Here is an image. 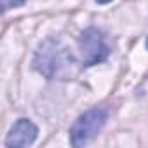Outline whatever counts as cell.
Returning a JSON list of instances; mask_svg holds the SVG:
<instances>
[{"label":"cell","instance_id":"obj_1","mask_svg":"<svg viewBox=\"0 0 148 148\" xmlns=\"http://www.w3.org/2000/svg\"><path fill=\"white\" fill-rule=\"evenodd\" d=\"M33 64L47 79H64L71 70L73 58L59 38L51 37L40 44Z\"/></svg>","mask_w":148,"mask_h":148},{"label":"cell","instance_id":"obj_2","mask_svg":"<svg viewBox=\"0 0 148 148\" xmlns=\"http://www.w3.org/2000/svg\"><path fill=\"white\" fill-rule=\"evenodd\" d=\"M106 119H108V113H106L105 108L96 106V108L87 110L86 113H82L75 122H73V125L70 129V143L75 148L86 146L105 127Z\"/></svg>","mask_w":148,"mask_h":148},{"label":"cell","instance_id":"obj_3","mask_svg":"<svg viewBox=\"0 0 148 148\" xmlns=\"http://www.w3.org/2000/svg\"><path fill=\"white\" fill-rule=\"evenodd\" d=\"M79 51H80V59L86 66H94L98 63H103L110 56V47L103 33L92 26L82 32L79 40Z\"/></svg>","mask_w":148,"mask_h":148},{"label":"cell","instance_id":"obj_4","mask_svg":"<svg viewBox=\"0 0 148 148\" xmlns=\"http://www.w3.org/2000/svg\"><path fill=\"white\" fill-rule=\"evenodd\" d=\"M38 134L37 125L28 120V119H19L9 131L7 139H5V146L9 148H25L35 143Z\"/></svg>","mask_w":148,"mask_h":148},{"label":"cell","instance_id":"obj_5","mask_svg":"<svg viewBox=\"0 0 148 148\" xmlns=\"http://www.w3.org/2000/svg\"><path fill=\"white\" fill-rule=\"evenodd\" d=\"M26 0H0V5H2L4 11H11V9H16V7H21Z\"/></svg>","mask_w":148,"mask_h":148},{"label":"cell","instance_id":"obj_6","mask_svg":"<svg viewBox=\"0 0 148 148\" xmlns=\"http://www.w3.org/2000/svg\"><path fill=\"white\" fill-rule=\"evenodd\" d=\"M98 4H108V2H112V0H96Z\"/></svg>","mask_w":148,"mask_h":148},{"label":"cell","instance_id":"obj_7","mask_svg":"<svg viewBox=\"0 0 148 148\" xmlns=\"http://www.w3.org/2000/svg\"><path fill=\"white\" fill-rule=\"evenodd\" d=\"M146 49H148V37H146Z\"/></svg>","mask_w":148,"mask_h":148}]
</instances>
